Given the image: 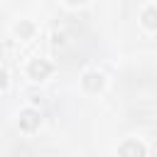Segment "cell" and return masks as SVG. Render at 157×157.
<instances>
[{
	"mask_svg": "<svg viewBox=\"0 0 157 157\" xmlns=\"http://www.w3.org/2000/svg\"><path fill=\"white\" fill-rule=\"evenodd\" d=\"M32 71H34V74H39V71L44 74V71H49V66H44V64H42V66H39V64H34V66H32Z\"/></svg>",
	"mask_w": 157,
	"mask_h": 157,
	"instance_id": "6da1fadb",
	"label": "cell"
}]
</instances>
